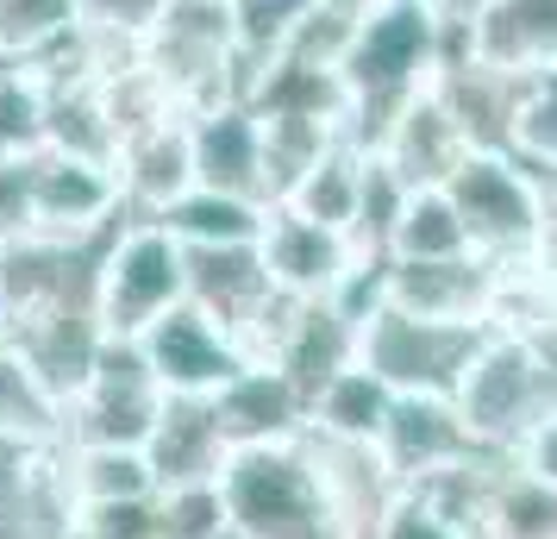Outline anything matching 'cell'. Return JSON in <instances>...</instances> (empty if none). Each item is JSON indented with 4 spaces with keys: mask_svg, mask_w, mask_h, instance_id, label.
<instances>
[{
    "mask_svg": "<svg viewBox=\"0 0 557 539\" xmlns=\"http://www.w3.org/2000/svg\"><path fill=\"white\" fill-rule=\"evenodd\" d=\"M445 51H451V26H438L420 0H382L376 13L357 26L351 51L338 63L345 138L376 151L382 132L401 120V107H413L432 88Z\"/></svg>",
    "mask_w": 557,
    "mask_h": 539,
    "instance_id": "6da1fadb",
    "label": "cell"
},
{
    "mask_svg": "<svg viewBox=\"0 0 557 539\" xmlns=\"http://www.w3.org/2000/svg\"><path fill=\"white\" fill-rule=\"evenodd\" d=\"M451 402L470 420L482 452H520L557 414V333L488 327Z\"/></svg>",
    "mask_w": 557,
    "mask_h": 539,
    "instance_id": "7a4b0ae2",
    "label": "cell"
},
{
    "mask_svg": "<svg viewBox=\"0 0 557 539\" xmlns=\"http://www.w3.org/2000/svg\"><path fill=\"white\" fill-rule=\"evenodd\" d=\"M220 502H226V527L245 539H345L307 439L232 452L220 470Z\"/></svg>",
    "mask_w": 557,
    "mask_h": 539,
    "instance_id": "3957f363",
    "label": "cell"
},
{
    "mask_svg": "<svg viewBox=\"0 0 557 539\" xmlns=\"http://www.w3.org/2000/svg\"><path fill=\"white\" fill-rule=\"evenodd\" d=\"M145 70L182 113L245 95V45L232 0H170L145 38Z\"/></svg>",
    "mask_w": 557,
    "mask_h": 539,
    "instance_id": "277c9868",
    "label": "cell"
},
{
    "mask_svg": "<svg viewBox=\"0 0 557 539\" xmlns=\"http://www.w3.org/2000/svg\"><path fill=\"white\" fill-rule=\"evenodd\" d=\"M445 195L470 232V252L488 257V264H532L552 245L539 176L513 151H470L457 163V176L445 182Z\"/></svg>",
    "mask_w": 557,
    "mask_h": 539,
    "instance_id": "5b68a950",
    "label": "cell"
},
{
    "mask_svg": "<svg viewBox=\"0 0 557 539\" xmlns=\"http://www.w3.org/2000/svg\"><path fill=\"white\" fill-rule=\"evenodd\" d=\"M188 302V252L157 220H126L101 252V327L138 339L151 320Z\"/></svg>",
    "mask_w": 557,
    "mask_h": 539,
    "instance_id": "8992f818",
    "label": "cell"
},
{
    "mask_svg": "<svg viewBox=\"0 0 557 539\" xmlns=\"http://www.w3.org/2000/svg\"><path fill=\"white\" fill-rule=\"evenodd\" d=\"M482 339H488V327H451V320L376 308L357 333V364L376 370L395 395H457Z\"/></svg>",
    "mask_w": 557,
    "mask_h": 539,
    "instance_id": "52a82bcc",
    "label": "cell"
},
{
    "mask_svg": "<svg viewBox=\"0 0 557 539\" xmlns=\"http://www.w3.org/2000/svg\"><path fill=\"white\" fill-rule=\"evenodd\" d=\"M157 414H163V389H157L138 339H107L76 395H63L57 439L63 445H145Z\"/></svg>",
    "mask_w": 557,
    "mask_h": 539,
    "instance_id": "ba28073f",
    "label": "cell"
},
{
    "mask_svg": "<svg viewBox=\"0 0 557 539\" xmlns=\"http://www.w3.org/2000/svg\"><path fill=\"white\" fill-rule=\"evenodd\" d=\"M138 352H145V364H151V377L163 395H213V389H226L251 364L245 345L213 314L195 308V302H182L163 320H151L138 333Z\"/></svg>",
    "mask_w": 557,
    "mask_h": 539,
    "instance_id": "9c48e42d",
    "label": "cell"
},
{
    "mask_svg": "<svg viewBox=\"0 0 557 539\" xmlns=\"http://www.w3.org/2000/svg\"><path fill=\"white\" fill-rule=\"evenodd\" d=\"M120 220H132V213H126V201H120L113 163L45 151V145L32 151V232L95 238V232H113Z\"/></svg>",
    "mask_w": 557,
    "mask_h": 539,
    "instance_id": "30bf717a",
    "label": "cell"
},
{
    "mask_svg": "<svg viewBox=\"0 0 557 539\" xmlns=\"http://www.w3.org/2000/svg\"><path fill=\"white\" fill-rule=\"evenodd\" d=\"M376 452L401 477V489H420L432 477L457 470V464L482 458L476 433L457 414L451 395H395V408H388V420H382V433H376Z\"/></svg>",
    "mask_w": 557,
    "mask_h": 539,
    "instance_id": "8fae6325",
    "label": "cell"
},
{
    "mask_svg": "<svg viewBox=\"0 0 557 539\" xmlns=\"http://www.w3.org/2000/svg\"><path fill=\"white\" fill-rule=\"evenodd\" d=\"M495 302H502V264L476 252L432 257V264L388 257V308L420 314V320H451V327H488Z\"/></svg>",
    "mask_w": 557,
    "mask_h": 539,
    "instance_id": "7c38bea8",
    "label": "cell"
},
{
    "mask_svg": "<svg viewBox=\"0 0 557 539\" xmlns=\"http://www.w3.org/2000/svg\"><path fill=\"white\" fill-rule=\"evenodd\" d=\"M432 95L445 101L457 132L470 138V151H513V107H520V76L482 63L463 32H451V51L432 76Z\"/></svg>",
    "mask_w": 557,
    "mask_h": 539,
    "instance_id": "4fadbf2b",
    "label": "cell"
},
{
    "mask_svg": "<svg viewBox=\"0 0 557 539\" xmlns=\"http://www.w3.org/2000/svg\"><path fill=\"white\" fill-rule=\"evenodd\" d=\"M257 252H263V270L282 295H301V302H320L345 283V270L357 264V245L345 232L307 220L295 207H270V220L257 232Z\"/></svg>",
    "mask_w": 557,
    "mask_h": 539,
    "instance_id": "5bb4252c",
    "label": "cell"
},
{
    "mask_svg": "<svg viewBox=\"0 0 557 539\" xmlns=\"http://www.w3.org/2000/svg\"><path fill=\"white\" fill-rule=\"evenodd\" d=\"M113 176H120V201L132 220H157L182 188H195V145H188V113H163L151 126L120 138L113 151Z\"/></svg>",
    "mask_w": 557,
    "mask_h": 539,
    "instance_id": "9a60e30c",
    "label": "cell"
},
{
    "mask_svg": "<svg viewBox=\"0 0 557 539\" xmlns=\"http://www.w3.org/2000/svg\"><path fill=\"white\" fill-rule=\"evenodd\" d=\"M188 145H195V182L201 188H226V195L270 207L263 126L245 101H213L201 113H188Z\"/></svg>",
    "mask_w": 557,
    "mask_h": 539,
    "instance_id": "2e32d148",
    "label": "cell"
},
{
    "mask_svg": "<svg viewBox=\"0 0 557 539\" xmlns=\"http://www.w3.org/2000/svg\"><path fill=\"white\" fill-rule=\"evenodd\" d=\"M301 439H307V452H313V470H320V483H326V502H332V514H338L345 539H370L382 514L407 495L401 477L382 464L376 445L326 439V433H301Z\"/></svg>",
    "mask_w": 557,
    "mask_h": 539,
    "instance_id": "e0dca14e",
    "label": "cell"
},
{
    "mask_svg": "<svg viewBox=\"0 0 557 539\" xmlns=\"http://www.w3.org/2000/svg\"><path fill=\"white\" fill-rule=\"evenodd\" d=\"M157 489H188V483H220L232 458V439L207 395H163L151 439H145Z\"/></svg>",
    "mask_w": 557,
    "mask_h": 539,
    "instance_id": "ac0fdd59",
    "label": "cell"
},
{
    "mask_svg": "<svg viewBox=\"0 0 557 539\" xmlns=\"http://www.w3.org/2000/svg\"><path fill=\"white\" fill-rule=\"evenodd\" d=\"M282 289L270 283L263 270V252L257 245H195L188 252V302L201 314H213L238 345L257 327V314L276 302Z\"/></svg>",
    "mask_w": 557,
    "mask_h": 539,
    "instance_id": "d6986e66",
    "label": "cell"
},
{
    "mask_svg": "<svg viewBox=\"0 0 557 539\" xmlns=\"http://www.w3.org/2000/svg\"><path fill=\"white\" fill-rule=\"evenodd\" d=\"M207 402H213V414H220L232 452L307 433V395L288 383L282 370H270V364H245V370H238L226 389H213Z\"/></svg>",
    "mask_w": 557,
    "mask_h": 539,
    "instance_id": "ffe728a7",
    "label": "cell"
},
{
    "mask_svg": "<svg viewBox=\"0 0 557 539\" xmlns=\"http://www.w3.org/2000/svg\"><path fill=\"white\" fill-rule=\"evenodd\" d=\"M376 157L407 182V188H445V182L457 176V163L470 157V138L457 132V120L445 113V101L426 88L413 107H401L395 126L382 132Z\"/></svg>",
    "mask_w": 557,
    "mask_h": 539,
    "instance_id": "44dd1931",
    "label": "cell"
},
{
    "mask_svg": "<svg viewBox=\"0 0 557 539\" xmlns=\"http://www.w3.org/2000/svg\"><path fill=\"white\" fill-rule=\"evenodd\" d=\"M463 45L513 76L557 70V0H488L463 26Z\"/></svg>",
    "mask_w": 557,
    "mask_h": 539,
    "instance_id": "7402d4cb",
    "label": "cell"
},
{
    "mask_svg": "<svg viewBox=\"0 0 557 539\" xmlns=\"http://www.w3.org/2000/svg\"><path fill=\"white\" fill-rule=\"evenodd\" d=\"M57 470H63V489H70L76 514L107 509V502H145V495H157L145 445H63L57 439Z\"/></svg>",
    "mask_w": 557,
    "mask_h": 539,
    "instance_id": "603a6c76",
    "label": "cell"
},
{
    "mask_svg": "<svg viewBox=\"0 0 557 539\" xmlns=\"http://www.w3.org/2000/svg\"><path fill=\"white\" fill-rule=\"evenodd\" d=\"M270 220L263 201H245V195H226V188H182L176 201L157 213V226L176 238L182 252L195 245H257V232Z\"/></svg>",
    "mask_w": 557,
    "mask_h": 539,
    "instance_id": "cb8c5ba5",
    "label": "cell"
},
{
    "mask_svg": "<svg viewBox=\"0 0 557 539\" xmlns=\"http://www.w3.org/2000/svg\"><path fill=\"white\" fill-rule=\"evenodd\" d=\"M395 408V389L382 383L376 370L363 364H345L313 402H307V433H326V439H357V445H376L382 420Z\"/></svg>",
    "mask_w": 557,
    "mask_h": 539,
    "instance_id": "d4e9b609",
    "label": "cell"
},
{
    "mask_svg": "<svg viewBox=\"0 0 557 539\" xmlns=\"http://www.w3.org/2000/svg\"><path fill=\"white\" fill-rule=\"evenodd\" d=\"M363 157H370V151L351 145V138L326 145V151L307 163L301 182H295L276 207H295V213H307V220H320V226H332V232H345V238H351L357 188H363Z\"/></svg>",
    "mask_w": 557,
    "mask_h": 539,
    "instance_id": "484cf974",
    "label": "cell"
},
{
    "mask_svg": "<svg viewBox=\"0 0 557 539\" xmlns=\"http://www.w3.org/2000/svg\"><path fill=\"white\" fill-rule=\"evenodd\" d=\"M470 252V232L457 220V207L445 188H413L395 220V238H388V257L401 264H432V257H463Z\"/></svg>",
    "mask_w": 557,
    "mask_h": 539,
    "instance_id": "4316f807",
    "label": "cell"
},
{
    "mask_svg": "<svg viewBox=\"0 0 557 539\" xmlns=\"http://www.w3.org/2000/svg\"><path fill=\"white\" fill-rule=\"evenodd\" d=\"M407 195H413V188H407L376 151L363 157V188H357V220H351L357 257H388V238H395V220H401Z\"/></svg>",
    "mask_w": 557,
    "mask_h": 539,
    "instance_id": "83f0119b",
    "label": "cell"
},
{
    "mask_svg": "<svg viewBox=\"0 0 557 539\" xmlns=\"http://www.w3.org/2000/svg\"><path fill=\"white\" fill-rule=\"evenodd\" d=\"M76 32V0H0V51L32 63Z\"/></svg>",
    "mask_w": 557,
    "mask_h": 539,
    "instance_id": "f1b7e54d",
    "label": "cell"
},
{
    "mask_svg": "<svg viewBox=\"0 0 557 539\" xmlns=\"http://www.w3.org/2000/svg\"><path fill=\"white\" fill-rule=\"evenodd\" d=\"M63 402L26 370L20 352H0V433H26V439H57Z\"/></svg>",
    "mask_w": 557,
    "mask_h": 539,
    "instance_id": "f546056e",
    "label": "cell"
},
{
    "mask_svg": "<svg viewBox=\"0 0 557 539\" xmlns=\"http://www.w3.org/2000/svg\"><path fill=\"white\" fill-rule=\"evenodd\" d=\"M513 157L545 170L557 163V70L520 76V107H513Z\"/></svg>",
    "mask_w": 557,
    "mask_h": 539,
    "instance_id": "4dcf8cb0",
    "label": "cell"
},
{
    "mask_svg": "<svg viewBox=\"0 0 557 539\" xmlns=\"http://www.w3.org/2000/svg\"><path fill=\"white\" fill-rule=\"evenodd\" d=\"M220 534H226L220 483L157 489V539H220Z\"/></svg>",
    "mask_w": 557,
    "mask_h": 539,
    "instance_id": "1f68e13d",
    "label": "cell"
},
{
    "mask_svg": "<svg viewBox=\"0 0 557 539\" xmlns=\"http://www.w3.org/2000/svg\"><path fill=\"white\" fill-rule=\"evenodd\" d=\"M38 145H45V95L13 63L0 70V157H32Z\"/></svg>",
    "mask_w": 557,
    "mask_h": 539,
    "instance_id": "d6a6232c",
    "label": "cell"
},
{
    "mask_svg": "<svg viewBox=\"0 0 557 539\" xmlns=\"http://www.w3.org/2000/svg\"><path fill=\"white\" fill-rule=\"evenodd\" d=\"M51 452L57 439H26V433H0V509H13L20 495L45 483L51 470Z\"/></svg>",
    "mask_w": 557,
    "mask_h": 539,
    "instance_id": "836d02e7",
    "label": "cell"
},
{
    "mask_svg": "<svg viewBox=\"0 0 557 539\" xmlns=\"http://www.w3.org/2000/svg\"><path fill=\"white\" fill-rule=\"evenodd\" d=\"M370 539H470V534L457 527L451 514L432 509L426 495H413V489H407L401 502L376 520V534H370Z\"/></svg>",
    "mask_w": 557,
    "mask_h": 539,
    "instance_id": "e575fe53",
    "label": "cell"
},
{
    "mask_svg": "<svg viewBox=\"0 0 557 539\" xmlns=\"http://www.w3.org/2000/svg\"><path fill=\"white\" fill-rule=\"evenodd\" d=\"M32 232V157H0V245Z\"/></svg>",
    "mask_w": 557,
    "mask_h": 539,
    "instance_id": "d590c367",
    "label": "cell"
},
{
    "mask_svg": "<svg viewBox=\"0 0 557 539\" xmlns=\"http://www.w3.org/2000/svg\"><path fill=\"white\" fill-rule=\"evenodd\" d=\"M513 458L527 464V470H539V477H552V483H557V414L527 439V445H520V452H513Z\"/></svg>",
    "mask_w": 557,
    "mask_h": 539,
    "instance_id": "8d00e7d4",
    "label": "cell"
},
{
    "mask_svg": "<svg viewBox=\"0 0 557 539\" xmlns=\"http://www.w3.org/2000/svg\"><path fill=\"white\" fill-rule=\"evenodd\" d=\"M420 7H426V13L438 20V26L463 32V26H470V20L482 13V7H488V0H420Z\"/></svg>",
    "mask_w": 557,
    "mask_h": 539,
    "instance_id": "74e56055",
    "label": "cell"
},
{
    "mask_svg": "<svg viewBox=\"0 0 557 539\" xmlns=\"http://www.w3.org/2000/svg\"><path fill=\"white\" fill-rule=\"evenodd\" d=\"M313 7H320V13H332V20H345V26H363L382 0H313Z\"/></svg>",
    "mask_w": 557,
    "mask_h": 539,
    "instance_id": "f35d334b",
    "label": "cell"
},
{
    "mask_svg": "<svg viewBox=\"0 0 557 539\" xmlns=\"http://www.w3.org/2000/svg\"><path fill=\"white\" fill-rule=\"evenodd\" d=\"M532 176H539V201H545V232L557 238V163L532 170Z\"/></svg>",
    "mask_w": 557,
    "mask_h": 539,
    "instance_id": "ab89813d",
    "label": "cell"
},
{
    "mask_svg": "<svg viewBox=\"0 0 557 539\" xmlns=\"http://www.w3.org/2000/svg\"><path fill=\"white\" fill-rule=\"evenodd\" d=\"M0 352H7V314H0Z\"/></svg>",
    "mask_w": 557,
    "mask_h": 539,
    "instance_id": "60d3db41",
    "label": "cell"
},
{
    "mask_svg": "<svg viewBox=\"0 0 557 539\" xmlns=\"http://www.w3.org/2000/svg\"><path fill=\"white\" fill-rule=\"evenodd\" d=\"M0 70H13V57H7V51H0Z\"/></svg>",
    "mask_w": 557,
    "mask_h": 539,
    "instance_id": "b9f144b4",
    "label": "cell"
},
{
    "mask_svg": "<svg viewBox=\"0 0 557 539\" xmlns=\"http://www.w3.org/2000/svg\"><path fill=\"white\" fill-rule=\"evenodd\" d=\"M220 539H245V534H232V527H226V534H220Z\"/></svg>",
    "mask_w": 557,
    "mask_h": 539,
    "instance_id": "7bdbcfd3",
    "label": "cell"
}]
</instances>
